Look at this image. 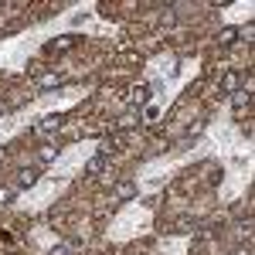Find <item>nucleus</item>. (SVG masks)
I'll return each instance as SVG.
<instances>
[{
  "label": "nucleus",
  "mask_w": 255,
  "mask_h": 255,
  "mask_svg": "<svg viewBox=\"0 0 255 255\" xmlns=\"http://www.w3.org/2000/svg\"><path fill=\"white\" fill-rule=\"evenodd\" d=\"M58 126H61V116H58V113H48V116H41L38 133H41V136H51V133H58Z\"/></svg>",
  "instance_id": "f257e3e1"
},
{
  "label": "nucleus",
  "mask_w": 255,
  "mask_h": 255,
  "mask_svg": "<svg viewBox=\"0 0 255 255\" xmlns=\"http://www.w3.org/2000/svg\"><path fill=\"white\" fill-rule=\"evenodd\" d=\"M116 197H119V201L136 197V184H133V180H119V184H116Z\"/></svg>",
  "instance_id": "f03ea898"
},
{
  "label": "nucleus",
  "mask_w": 255,
  "mask_h": 255,
  "mask_svg": "<svg viewBox=\"0 0 255 255\" xmlns=\"http://www.w3.org/2000/svg\"><path fill=\"white\" fill-rule=\"evenodd\" d=\"M75 34H65V38H58V41H51L48 44V51H68V48H75Z\"/></svg>",
  "instance_id": "7ed1b4c3"
},
{
  "label": "nucleus",
  "mask_w": 255,
  "mask_h": 255,
  "mask_svg": "<svg viewBox=\"0 0 255 255\" xmlns=\"http://www.w3.org/2000/svg\"><path fill=\"white\" fill-rule=\"evenodd\" d=\"M238 92V75L235 72H225V79H221V96H232Z\"/></svg>",
  "instance_id": "20e7f679"
},
{
  "label": "nucleus",
  "mask_w": 255,
  "mask_h": 255,
  "mask_svg": "<svg viewBox=\"0 0 255 255\" xmlns=\"http://www.w3.org/2000/svg\"><path fill=\"white\" fill-rule=\"evenodd\" d=\"M235 38H238V27H225V31L218 34V44L228 48V44H235Z\"/></svg>",
  "instance_id": "39448f33"
},
{
  "label": "nucleus",
  "mask_w": 255,
  "mask_h": 255,
  "mask_svg": "<svg viewBox=\"0 0 255 255\" xmlns=\"http://www.w3.org/2000/svg\"><path fill=\"white\" fill-rule=\"evenodd\" d=\"M85 170H89V174H102V170H106V157H102V153H96V157L85 163Z\"/></svg>",
  "instance_id": "423d86ee"
},
{
  "label": "nucleus",
  "mask_w": 255,
  "mask_h": 255,
  "mask_svg": "<svg viewBox=\"0 0 255 255\" xmlns=\"http://www.w3.org/2000/svg\"><path fill=\"white\" fill-rule=\"evenodd\" d=\"M150 99V89L146 85H139V89H133V96H129V106H143Z\"/></svg>",
  "instance_id": "0eeeda50"
},
{
  "label": "nucleus",
  "mask_w": 255,
  "mask_h": 255,
  "mask_svg": "<svg viewBox=\"0 0 255 255\" xmlns=\"http://www.w3.org/2000/svg\"><path fill=\"white\" fill-rule=\"evenodd\" d=\"M38 180V170H17V187H31Z\"/></svg>",
  "instance_id": "6e6552de"
},
{
  "label": "nucleus",
  "mask_w": 255,
  "mask_h": 255,
  "mask_svg": "<svg viewBox=\"0 0 255 255\" xmlns=\"http://www.w3.org/2000/svg\"><path fill=\"white\" fill-rule=\"evenodd\" d=\"M119 143H123V136H116V133H113V136H106V139H102V157H106L109 150H119Z\"/></svg>",
  "instance_id": "1a4fd4ad"
},
{
  "label": "nucleus",
  "mask_w": 255,
  "mask_h": 255,
  "mask_svg": "<svg viewBox=\"0 0 255 255\" xmlns=\"http://www.w3.org/2000/svg\"><path fill=\"white\" fill-rule=\"evenodd\" d=\"M249 102H252V92H249V89H238V92H235V109L249 106Z\"/></svg>",
  "instance_id": "9d476101"
},
{
  "label": "nucleus",
  "mask_w": 255,
  "mask_h": 255,
  "mask_svg": "<svg viewBox=\"0 0 255 255\" xmlns=\"http://www.w3.org/2000/svg\"><path fill=\"white\" fill-rule=\"evenodd\" d=\"M61 75H44V79H41V89H51V85H61Z\"/></svg>",
  "instance_id": "9b49d317"
},
{
  "label": "nucleus",
  "mask_w": 255,
  "mask_h": 255,
  "mask_svg": "<svg viewBox=\"0 0 255 255\" xmlns=\"http://www.w3.org/2000/svg\"><path fill=\"white\" fill-rule=\"evenodd\" d=\"M55 157H58V146H44V150H41V160H44V163L55 160Z\"/></svg>",
  "instance_id": "f8f14e48"
},
{
  "label": "nucleus",
  "mask_w": 255,
  "mask_h": 255,
  "mask_svg": "<svg viewBox=\"0 0 255 255\" xmlns=\"http://www.w3.org/2000/svg\"><path fill=\"white\" fill-rule=\"evenodd\" d=\"M139 123V116H133V113H126V116H123V123H119V126H126V129H129V126H136Z\"/></svg>",
  "instance_id": "ddd939ff"
},
{
  "label": "nucleus",
  "mask_w": 255,
  "mask_h": 255,
  "mask_svg": "<svg viewBox=\"0 0 255 255\" xmlns=\"http://www.w3.org/2000/svg\"><path fill=\"white\" fill-rule=\"evenodd\" d=\"M10 197H14V191H0V204H7Z\"/></svg>",
  "instance_id": "4468645a"
},
{
  "label": "nucleus",
  "mask_w": 255,
  "mask_h": 255,
  "mask_svg": "<svg viewBox=\"0 0 255 255\" xmlns=\"http://www.w3.org/2000/svg\"><path fill=\"white\" fill-rule=\"evenodd\" d=\"M68 252H72L68 245H58V249H55V252H51V255H68Z\"/></svg>",
  "instance_id": "2eb2a0df"
}]
</instances>
